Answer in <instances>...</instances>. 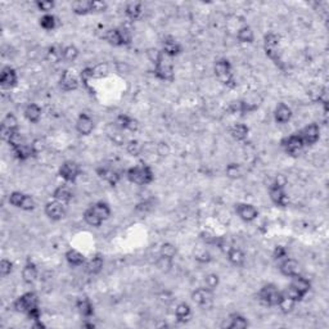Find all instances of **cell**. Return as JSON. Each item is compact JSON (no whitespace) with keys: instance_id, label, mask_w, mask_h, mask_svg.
<instances>
[{"instance_id":"42","label":"cell","mask_w":329,"mask_h":329,"mask_svg":"<svg viewBox=\"0 0 329 329\" xmlns=\"http://www.w3.org/2000/svg\"><path fill=\"white\" fill-rule=\"evenodd\" d=\"M39 25L44 31H54V30L58 27V18H57L53 13L43 14V16L39 18Z\"/></svg>"},{"instance_id":"23","label":"cell","mask_w":329,"mask_h":329,"mask_svg":"<svg viewBox=\"0 0 329 329\" xmlns=\"http://www.w3.org/2000/svg\"><path fill=\"white\" fill-rule=\"evenodd\" d=\"M18 72L11 66L3 67L0 72V85L3 89H13L18 85Z\"/></svg>"},{"instance_id":"64","label":"cell","mask_w":329,"mask_h":329,"mask_svg":"<svg viewBox=\"0 0 329 329\" xmlns=\"http://www.w3.org/2000/svg\"><path fill=\"white\" fill-rule=\"evenodd\" d=\"M82 326H84V328H88V329H93V328H96V324L91 323V321L90 323H86L85 321V323H82Z\"/></svg>"},{"instance_id":"8","label":"cell","mask_w":329,"mask_h":329,"mask_svg":"<svg viewBox=\"0 0 329 329\" xmlns=\"http://www.w3.org/2000/svg\"><path fill=\"white\" fill-rule=\"evenodd\" d=\"M283 296V291L274 283H268L260 288L257 292V300L266 308H276Z\"/></svg>"},{"instance_id":"18","label":"cell","mask_w":329,"mask_h":329,"mask_svg":"<svg viewBox=\"0 0 329 329\" xmlns=\"http://www.w3.org/2000/svg\"><path fill=\"white\" fill-rule=\"evenodd\" d=\"M298 135L301 136L302 142L305 143L306 147H311L314 144H316L320 139V126L316 122H311L309 125H306L305 128L301 129L300 131H297Z\"/></svg>"},{"instance_id":"38","label":"cell","mask_w":329,"mask_h":329,"mask_svg":"<svg viewBox=\"0 0 329 329\" xmlns=\"http://www.w3.org/2000/svg\"><path fill=\"white\" fill-rule=\"evenodd\" d=\"M71 11L76 16L91 14V0H75L71 4Z\"/></svg>"},{"instance_id":"43","label":"cell","mask_w":329,"mask_h":329,"mask_svg":"<svg viewBox=\"0 0 329 329\" xmlns=\"http://www.w3.org/2000/svg\"><path fill=\"white\" fill-rule=\"evenodd\" d=\"M80 56V51L76 45L74 44H68V45H64L62 48V58H63L64 62L67 63H74V62L77 61Z\"/></svg>"},{"instance_id":"7","label":"cell","mask_w":329,"mask_h":329,"mask_svg":"<svg viewBox=\"0 0 329 329\" xmlns=\"http://www.w3.org/2000/svg\"><path fill=\"white\" fill-rule=\"evenodd\" d=\"M103 40L109 45L120 48V46L130 45L133 41V36H131L130 30L126 27H114V29H109L104 32Z\"/></svg>"},{"instance_id":"52","label":"cell","mask_w":329,"mask_h":329,"mask_svg":"<svg viewBox=\"0 0 329 329\" xmlns=\"http://www.w3.org/2000/svg\"><path fill=\"white\" fill-rule=\"evenodd\" d=\"M126 151H128V153L130 156L136 157L143 152V144L139 140H136V139H131V140H129L126 143Z\"/></svg>"},{"instance_id":"56","label":"cell","mask_w":329,"mask_h":329,"mask_svg":"<svg viewBox=\"0 0 329 329\" xmlns=\"http://www.w3.org/2000/svg\"><path fill=\"white\" fill-rule=\"evenodd\" d=\"M154 207V201L153 199H144V201L139 202L138 204L135 206V213L140 214V215H143V214H148L149 211L152 210V208Z\"/></svg>"},{"instance_id":"9","label":"cell","mask_w":329,"mask_h":329,"mask_svg":"<svg viewBox=\"0 0 329 329\" xmlns=\"http://www.w3.org/2000/svg\"><path fill=\"white\" fill-rule=\"evenodd\" d=\"M82 173V169L80 166L79 162L74 161V159H67L63 163L59 166L58 169V176L67 184H75L77 179L80 178Z\"/></svg>"},{"instance_id":"24","label":"cell","mask_w":329,"mask_h":329,"mask_svg":"<svg viewBox=\"0 0 329 329\" xmlns=\"http://www.w3.org/2000/svg\"><path fill=\"white\" fill-rule=\"evenodd\" d=\"M19 131V124L17 117L14 116L13 113H7L4 116L3 121H2V129H0V133H2V138L6 142L12 134Z\"/></svg>"},{"instance_id":"48","label":"cell","mask_w":329,"mask_h":329,"mask_svg":"<svg viewBox=\"0 0 329 329\" xmlns=\"http://www.w3.org/2000/svg\"><path fill=\"white\" fill-rule=\"evenodd\" d=\"M296 305H297V302H295L293 300H291V298H288L287 296H284V293H283V296H281L280 301H279V303L276 308H278L283 314H290V313H292L293 309L296 308Z\"/></svg>"},{"instance_id":"2","label":"cell","mask_w":329,"mask_h":329,"mask_svg":"<svg viewBox=\"0 0 329 329\" xmlns=\"http://www.w3.org/2000/svg\"><path fill=\"white\" fill-rule=\"evenodd\" d=\"M263 101L264 98L260 96V93L252 91V93L243 97L242 99L231 102L230 106H229V111H230L231 113H239L242 114V116L253 113V112H256L260 108V106L263 104Z\"/></svg>"},{"instance_id":"11","label":"cell","mask_w":329,"mask_h":329,"mask_svg":"<svg viewBox=\"0 0 329 329\" xmlns=\"http://www.w3.org/2000/svg\"><path fill=\"white\" fill-rule=\"evenodd\" d=\"M8 202L13 207L19 208L22 211H34L36 207L34 197L19 191L12 192L8 197Z\"/></svg>"},{"instance_id":"19","label":"cell","mask_w":329,"mask_h":329,"mask_svg":"<svg viewBox=\"0 0 329 329\" xmlns=\"http://www.w3.org/2000/svg\"><path fill=\"white\" fill-rule=\"evenodd\" d=\"M75 129H76L79 135L89 136L93 133L94 129H96V122H94L93 117H91L90 114L85 113V112H81L76 120Z\"/></svg>"},{"instance_id":"28","label":"cell","mask_w":329,"mask_h":329,"mask_svg":"<svg viewBox=\"0 0 329 329\" xmlns=\"http://www.w3.org/2000/svg\"><path fill=\"white\" fill-rule=\"evenodd\" d=\"M52 196H53V199H56V201L62 202V203L64 204H68L69 202H72V199H74L75 193L71 188V184L63 183L54 189Z\"/></svg>"},{"instance_id":"53","label":"cell","mask_w":329,"mask_h":329,"mask_svg":"<svg viewBox=\"0 0 329 329\" xmlns=\"http://www.w3.org/2000/svg\"><path fill=\"white\" fill-rule=\"evenodd\" d=\"M283 293H284V296H287V297L291 298V300H293L295 302H297V303L301 302V301H302L303 298H305V296L301 295V293L298 292L297 290H296L295 287L291 286V284H288V286H287L286 288H284Z\"/></svg>"},{"instance_id":"61","label":"cell","mask_w":329,"mask_h":329,"mask_svg":"<svg viewBox=\"0 0 329 329\" xmlns=\"http://www.w3.org/2000/svg\"><path fill=\"white\" fill-rule=\"evenodd\" d=\"M318 101L319 103L323 106L324 111H328V91H326L325 88L321 89V91L319 93V97H318Z\"/></svg>"},{"instance_id":"16","label":"cell","mask_w":329,"mask_h":329,"mask_svg":"<svg viewBox=\"0 0 329 329\" xmlns=\"http://www.w3.org/2000/svg\"><path fill=\"white\" fill-rule=\"evenodd\" d=\"M80 82L81 81H80L79 75L74 74V71H71V69H64L59 77L58 85L62 91L69 93V91H75L79 89Z\"/></svg>"},{"instance_id":"33","label":"cell","mask_w":329,"mask_h":329,"mask_svg":"<svg viewBox=\"0 0 329 329\" xmlns=\"http://www.w3.org/2000/svg\"><path fill=\"white\" fill-rule=\"evenodd\" d=\"M64 258H66L67 264L72 268H82L86 263V256L82 252H80L76 248H69V250L66 251L64 253Z\"/></svg>"},{"instance_id":"37","label":"cell","mask_w":329,"mask_h":329,"mask_svg":"<svg viewBox=\"0 0 329 329\" xmlns=\"http://www.w3.org/2000/svg\"><path fill=\"white\" fill-rule=\"evenodd\" d=\"M290 284L291 286L295 287L296 290H297L302 296L308 295L311 290V281L309 280L308 278H305V276L301 275V274H298V275L291 278Z\"/></svg>"},{"instance_id":"29","label":"cell","mask_w":329,"mask_h":329,"mask_svg":"<svg viewBox=\"0 0 329 329\" xmlns=\"http://www.w3.org/2000/svg\"><path fill=\"white\" fill-rule=\"evenodd\" d=\"M75 306H76L77 313L84 319H91L94 316V311H96L94 310V305L90 298L86 297V296L77 298Z\"/></svg>"},{"instance_id":"40","label":"cell","mask_w":329,"mask_h":329,"mask_svg":"<svg viewBox=\"0 0 329 329\" xmlns=\"http://www.w3.org/2000/svg\"><path fill=\"white\" fill-rule=\"evenodd\" d=\"M89 207H90L91 210H93L94 213H96L97 215H98L99 218H101L103 221L108 220V219L111 218V215H112L111 206H109V204L107 203V202H104V201L96 202V203L90 204Z\"/></svg>"},{"instance_id":"14","label":"cell","mask_w":329,"mask_h":329,"mask_svg":"<svg viewBox=\"0 0 329 329\" xmlns=\"http://www.w3.org/2000/svg\"><path fill=\"white\" fill-rule=\"evenodd\" d=\"M44 214L49 220L61 221L67 215V204L56 201V199H52V201L46 202L45 206H44Z\"/></svg>"},{"instance_id":"46","label":"cell","mask_w":329,"mask_h":329,"mask_svg":"<svg viewBox=\"0 0 329 329\" xmlns=\"http://www.w3.org/2000/svg\"><path fill=\"white\" fill-rule=\"evenodd\" d=\"M225 175L228 176L229 179H231V180L241 179L242 176H243V170H242L241 165L237 163V162H230V163L226 165Z\"/></svg>"},{"instance_id":"6","label":"cell","mask_w":329,"mask_h":329,"mask_svg":"<svg viewBox=\"0 0 329 329\" xmlns=\"http://www.w3.org/2000/svg\"><path fill=\"white\" fill-rule=\"evenodd\" d=\"M269 198L276 207L286 208L290 204V198L286 192V180L281 176H278L269 185Z\"/></svg>"},{"instance_id":"58","label":"cell","mask_w":329,"mask_h":329,"mask_svg":"<svg viewBox=\"0 0 329 329\" xmlns=\"http://www.w3.org/2000/svg\"><path fill=\"white\" fill-rule=\"evenodd\" d=\"M79 76H80V81H81L82 84H85V85H88L89 81L94 79L93 67H85V68H82L81 71H80Z\"/></svg>"},{"instance_id":"54","label":"cell","mask_w":329,"mask_h":329,"mask_svg":"<svg viewBox=\"0 0 329 329\" xmlns=\"http://www.w3.org/2000/svg\"><path fill=\"white\" fill-rule=\"evenodd\" d=\"M156 266L158 270L163 271V273H168V271L171 270V268L174 266V260L168 257H162V256H158L156 261Z\"/></svg>"},{"instance_id":"20","label":"cell","mask_w":329,"mask_h":329,"mask_svg":"<svg viewBox=\"0 0 329 329\" xmlns=\"http://www.w3.org/2000/svg\"><path fill=\"white\" fill-rule=\"evenodd\" d=\"M114 126L121 131H128V133H136L139 130V122L138 120L134 119L133 116L128 113H120L117 114L116 120H114Z\"/></svg>"},{"instance_id":"31","label":"cell","mask_w":329,"mask_h":329,"mask_svg":"<svg viewBox=\"0 0 329 329\" xmlns=\"http://www.w3.org/2000/svg\"><path fill=\"white\" fill-rule=\"evenodd\" d=\"M104 266V258L101 253H97L93 257L88 258L85 263V265L82 266L84 270H85L86 274L89 275H98L102 270H103Z\"/></svg>"},{"instance_id":"26","label":"cell","mask_w":329,"mask_h":329,"mask_svg":"<svg viewBox=\"0 0 329 329\" xmlns=\"http://www.w3.org/2000/svg\"><path fill=\"white\" fill-rule=\"evenodd\" d=\"M293 117V111L288 104L286 103H279L278 106L274 109V121L278 124V125H286L288 122L292 120Z\"/></svg>"},{"instance_id":"60","label":"cell","mask_w":329,"mask_h":329,"mask_svg":"<svg viewBox=\"0 0 329 329\" xmlns=\"http://www.w3.org/2000/svg\"><path fill=\"white\" fill-rule=\"evenodd\" d=\"M108 9V3L103 0H91V13H103Z\"/></svg>"},{"instance_id":"36","label":"cell","mask_w":329,"mask_h":329,"mask_svg":"<svg viewBox=\"0 0 329 329\" xmlns=\"http://www.w3.org/2000/svg\"><path fill=\"white\" fill-rule=\"evenodd\" d=\"M229 133H230L231 138L237 142H244L248 139L250 136V128L246 125V124H242V122H237L229 129Z\"/></svg>"},{"instance_id":"59","label":"cell","mask_w":329,"mask_h":329,"mask_svg":"<svg viewBox=\"0 0 329 329\" xmlns=\"http://www.w3.org/2000/svg\"><path fill=\"white\" fill-rule=\"evenodd\" d=\"M94 79H102V77L107 76L109 72V67L107 63H99L93 67Z\"/></svg>"},{"instance_id":"13","label":"cell","mask_w":329,"mask_h":329,"mask_svg":"<svg viewBox=\"0 0 329 329\" xmlns=\"http://www.w3.org/2000/svg\"><path fill=\"white\" fill-rule=\"evenodd\" d=\"M96 174L98 175L99 179L108 183L111 186H116L121 180L122 175L116 168H113L112 165H99L96 169Z\"/></svg>"},{"instance_id":"27","label":"cell","mask_w":329,"mask_h":329,"mask_svg":"<svg viewBox=\"0 0 329 329\" xmlns=\"http://www.w3.org/2000/svg\"><path fill=\"white\" fill-rule=\"evenodd\" d=\"M39 278V269H37V265L31 260V258H27L26 263H25L24 269H22V280L26 284L31 286Z\"/></svg>"},{"instance_id":"10","label":"cell","mask_w":329,"mask_h":329,"mask_svg":"<svg viewBox=\"0 0 329 329\" xmlns=\"http://www.w3.org/2000/svg\"><path fill=\"white\" fill-rule=\"evenodd\" d=\"M280 147L286 152L287 156L290 157H298L300 154H302V152L306 148L305 143L302 142L301 136L298 135V133H293L281 139Z\"/></svg>"},{"instance_id":"22","label":"cell","mask_w":329,"mask_h":329,"mask_svg":"<svg viewBox=\"0 0 329 329\" xmlns=\"http://www.w3.org/2000/svg\"><path fill=\"white\" fill-rule=\"evenodd\" d=\"M192 301L199 308H207L214 301V291H210L206 287H199L192 292Z\"/></svg>"},{"instance_id":"49","label":"cell","mask_w":329,"mask_h":329,"mask_svg":"<svg viewBox=\"0 0 329 329\" xmlns=\"http://www.w3.org/2000/svg\"><path fill=\"white\" fill-rule=\"evenodd\" d=\"M34 4L37 11L41 12L43 14L52 13V11H54V8H56V2H53V0H36Z\"/></svg>"},{"instance_id":"12","label":"cell","mask_w":329,"mask_h":329,"mask_svg":"<svg viewBox=\"0 0 329 329\" xmlns=\"http://www.w3.org/2000/svg\"><path fill=\"white\" fill-rule=\"evenodd\" d=\"M39 306V297L35 292H25L13 301L14 311L26 315L30 310Z\"/></svg>"},{"instance_id":"63","label":"cell","mask_w":329,"mask_h":329,"mask_svg":"<svg viewBox=\"0 0 329 329\" xmlns=\"http://www.w3.org/2000/svg\"><path fill=\"white\" fill-rule=\"evenodd\" d=\"M157 152H158L159 156L166 157L170 153V148H169V146L166 143H159L158 146H157Z\"/></svg>"},{"instance_id":"34","label":"cell","mask_w":329,"mask_h":329,"mask_svg":"<svg viewBox=\"0 0 329 329\" xmlns=\"http://www.w3.org/2000/svg\"><path fill=\"white\" fill-rule=\"evenodd\" d=\"M24 116L30 124H39L43 117V109L37 103H29L24 109Z\"/></svg>"},{"instance_id":"39","label":"cell","mask_w":329,"mask_h":329,"mask_svg":"<svg viewBox=\"0 0 329 329\" xmlns=\"http://www.w3.org/2000/svg\"><path fill=\"white\" fill-rule=\"evenodd\" d=\"M193 311H192V306L186 302H180L176 305L175 308V318L179 323H188L191 320Z\"/></svg>"},{"instance_id":"50","label":"cell","mask_w":329,"mask_h":329,"mask_svg":"<svg viewBox=\"0 0 329 329\" xmlns=\"http://www.w3.org/2000/svg\"><path fill=\"white\" fill-rule=\"evenodd\" d=\"M219 286H220V276H219L218 274L210 273L204 276V287H206V288L215 292Z\"/></svg>"},{"instance_id":"17","label":"cell","mask_w":329,"mask_h":329,"mask_svg":"<svg viewBox=\"0 0 329 329\" xmlns=\"http://www.w3.org/2000/svg\"><path fill=\"white\" fill-rule=\"evenodd\" d=\"M11 151L13 153L14 158L18 159L19 162H26L29 159L35 158L39 154V149H37L36 144L29 143V142H25L24 144L16 147V148H12Z\"/></svg>"},{"instance_id":"5","label":"cell","mask_w":329,"mask_h":329,"mask_svg":"<svg viewBox=\"0 0 329 329\" xmlns=\"http://www.w3.org/2000/svg\"><path fill=\"white\" fill-rule=\"evenodd\" d=\"M214 72L219 81L224 86L229 89H234L237 86L236 77L233 72V64L228 58H219L214 64Z\"/></svg>"},{"instance_id":"32","label":"cell","mask_w":329,"mask_h":329,"mask_svg":"<svg viewBox=\"0 0 329 329\" xmlns=\"http://www.w3.org/2000/svg\"><path fill=\"white\" fill-rule=\"evenodd\" d=\"M143 3H140V2H129L125 4V9H124L126 18L131 22L139 21L143 16Z\"/></svg>"},{"instance_id":"3","label":"cell","mask_w":329,"mask_h":329,"mask_svg":"<svg viewBox=\"0 0 329 329\" xmlns=\"http://www.w3.org/2000/svg\"><path fill=\"white\" fill-rule=\"evenodd\" d=\"M126 179L130 183L135 184L139 186H146L149 185L154 181V171L149 165L140 162L136 163L131 168H129L125 173Z\"/></svg>"},{"instance_id":"51","label":"cell","mask_w":329,"mask_h":329,"mask_svg":"<svg viewBox=\"0 0 329 329\" xmlns=\"http://www.w3.org/2000/svg\"><path fill=\"white\" fill-rule=\"evenodd\" d=\"M62 48L63 46H58V45H52L48 48V59L52 62V63H58V62L63 61L62 58Z\"/></svg>"},{"instance_id":"62","label":"cell","mask_w":329,"mask_h":329,"mask_svg":"<svg viewBox=\"0 0 329 329\" xmlns=\"http://www.w3.org/2000/svg\"><path fill=\"white\" fill-rule=\"evenodd\" d=\"M27 319H30L31 321H35V320H40L41 319V310H40V306H36V308H34L32 310H30L29 313L26 314Z\"/></svg>"},{"instance_id":"30","label":"cell","mask_w":329,"mask_h":329,"mask_svg":"<svg viewBox=\"0 0 329 329\" xmlns=\"http://www.w3.org/2000/svg\"><path fill=\"white\" fill-rule=\"evenodd\" d=\"M226 258H228L229 263L231 264L236 268H242L246 264V253L242 248L236 246H230L226 250Z\"/></svg>"},{"instance_id":"55","label":"cell","mask_w":329,"mask_h":329,"mask_svg":"<svg viewBox=\"0 0 329 329\" xmlns=\"http://www.w3.org/2000/svg\"><path fill=\"white\" fill-rule=\"evenodd\" d=\"M13 269L14 265L9 258H2V261H0V275L3 278H7V276L13 273Z\"/></svg>"},{"instance_id":"44","label":"cell","mask_w":329,"mask_h":329,"mask_svg":"<svg viewBox=\"0 0 329 329\" xmlns=\"http://www.w3.org/2000/svg\"><path fill=\"white\" fill-rule=\"evenodd\" d=\"M82 219H84V221H85L89 226H93V228H99V226L104 223V221L102 220V219L99 218V216L97 215L90 207H88L85 211H84V214H82Z\"/></svg>"},{"instance_id":"35","label":"cell","mask_w":329,"mask_h":329,"mask_svg":"<svg viewBox=\"0 0 329 329\" xmlns=\"http://www.w3.org/2000/svg\"><path fill=\"white\" fill-rule=\"evenodd\" d=\"M228 324L224 325L226 329H246L250 326V321L244 315L239 313H233L229 315Z\"/></svg>"},{"instance_id":"25","label":"cell","mask_w":329,"mask_h":329,"mask_svg":"<svg viewBox=\"0 0 329 329\" xmlns=\"http://www.w3.org/2000/svg\"><path fill=\"white\" fill-rule=\"evenodd\" d=\"M278 269L281 275L290 279L300 274V264L297 260L290 257V256L278 263Z\"/></svg>"},{"instance_id":"15","label":"cell","mask_w":329,"mask_h":329,"mask_svg":"<svg viewBox=\"0 0 329 329\" xmlns=\"http://www.w3.org/2000/svg\"><path fill=\"white\" fill-rule=\"evenodd\" d=\"M234 210H236L238 218L244 223H252L260 215L256 206L251 203H246V202H238V203L234 204Z\"/></svg>"},{"instance_id":"41","label":"cell","mask_w":329,"mask_h":329,"mask_svg":"<svg viewBox=\"0 0 329 329\" xmlns=\"http://www.w3.org/2000/svg\"><path fill=\"white\" fill-rule=\"evenodd\" d=\"M237 39L241 44H252L255 41V32H253L252 27L248 25H243L239 27L237 31Z\"/></svg>"},{"instance_id":"1","label":"cell","mask_w":329,"mask_h":329,"mask_svg":"<svg viewBox=\"0 0 329 329\" xmlns=\"http://www.w3.org/2000/svg\"><path fill=\"white\" fill-rule=\"evenodd\" d=\"M148 57L153 64V75L157 80L163 82H173L175 80L173 59L165 56L161 49H149Z\"/></svg>"},{"instance_id":"4","label":"cell","mask_w":329,"mask_h":329,"mask_svg":"<svg viewBox=\"0 0 329 329\" xmlns=\"http://www.w3.org/2000/svg\"><path fill=\"white\" fill-rule=\"evenodd\" d=\"M264 52L265 56L275 64L278 68L284 69L283 57H281V48H280V36L275 32H268L264 36Z\"/></svg>"},{"instance_id":"57","label":"cell","mask_w":329,"mask_h":329,"mask_svg":"<svg viewBox=\"0 0 329 329\" xmlns=\"http://www.w3.org/2000/svg\"><path fill=\"white\" fill-rule=\"evenodd\" d=\"M288 251H287V248L284 246H276L275 248H274L273 251V258L274 261H276V263H280L281 260H284V258L288 257Z\"/></svg>"},{"instance_id":"21","label":"cell","mask_w":329,"mask_h":329,"mask_svg":"<svg viewBox=\"0 0 329 329\" xmlns=\"http://www.w3.org/2000/svg\"><path fill=\"white\" fill-rule=\"evenodd\" d=\"M183 45L174 36H165L163 40H162L161 52L165 56H168L169 58H176V57H179L183 53Z\"/></svg>"},{"instance_id":"45","label":"cell","mask_w":329,"mask_h":329,"mask_svg":"<svg viewBox=\"0 0 329 329\" xmlns=\"http://www.w3.org/2000/svg\"><path fill=\"white\" fill-rule=\"evenodd\" d=\"M176 255H178V248L174 243L171 242H165V243L161 244L159 247V256L162 257H168L171 258V260H175Z\"/></svg>"},{"instance_id":"47","label":"cell","mask_w":329,"mask_h":329,"mask_svg":"<svg viewBox=\"0 0 329 329\" xmlns=\"http://www.w3.org/2000/svg\"><path fill=\"white\" fill-rule=\"evenodd\" d=\"M194 260L199 264H208L213 261V255L210 253V251L206 247H198L194 250Z\"/></svg>"}]
</instances>
